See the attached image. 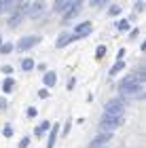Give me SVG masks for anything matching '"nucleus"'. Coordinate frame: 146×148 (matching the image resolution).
Segmentation results:
<instances>
[{
    "label": "nucleus",
    "mask_w": 146,
    "mask_h": 148,
    "mask_svg": "<svg viewBox=\"0 0 146 148\" xmlns=\"http://www.w3.org/2000/svg\"><path fill=\"white\" fill-rule=\"evenodd\" d=\"M49 127H51V123H49V121H42V123H40V127H38V129H36V136H42V133L47 131Z\"/></svg>",
    "instance_id": "16"
},
{
    "label": "nucleus",
    "mask_w": 146,
    "mask_h": 148,
    "mask_svg": "<svg viewBox=\"0 0 146 148\" xmlns=\"http://www.w3.org/2000/svg\"><path fill=\"white\" fill-rule=\"evenodd\" d=\"M28 144H30V138H23L21 142H19V148H28Z\"/></svg>",
    "instance_id": "27"
},
{
    "label": "nucleus",
    "mask_w": 146,
    "mask_h": 148,
    "mask_svg": "<svg viewBox=\"0 0 146 148\" xmlns=\"http://www.w3.org/2000/svg\"><path fill=\"white\" fill-rule=\"evenodd\" d=\"M87 34H91V23L89 21H85V23H81V25H76V30H74V38H83V36H87Z\"/></svg>",
    "instance_id": "9"
},
{
    "label": "nucleus",
    "mask_w": 146,
    "mask_h": 148,
    "mask_svg": "<svg viewBox=\"0 0 146 148\" xmlns=\"http://www.w3.org/2000/svg\"><path fill=\"white\" fill-rule=\"evenodd\" d=\"M0 51H2V53H11V51H13V45H9V42H6V45H2V47H0Z\"/></svg>",
    "instance_id": "22"
},
{
    "label": "nucleus",
    "mask_w": 146,
    "mask_h": 148,
    "mask_svg": "<svg viewBox=\"0 0 146 148\" xmlns=\"http://www.w3.org/2000/svg\"><path fill=\"white\" fill-rule=\"evenodd\" d=\"M0 42H2V38H0Z\"/></svg>",
    "instance_id": "31"
},
{
    "label": "nucleus",
    "mask_w": 146,
    "mask_h": 148,
    "mask_svg": "<svg viewBox=\"0 0 146 148\" xmlns=\"http://www.w3.org/2000/svg\"><path fill=\"white\" fill-rule=\"evenodd\" d=\"M91 2H93L95 6H106V4L110 2V0H91Z\"/></svg>",
    "instance_id": "23"
},
{
    "label": "nucleus",
    "mask_w": 146,
    "mask_h": 148,
    "mask_svg": "<svg viewBox=\"0 0 146 148\" xmlns=\"http://www.w3.org/2000/svg\"><path fill=\"white\" fill-rule=\"evenodd\" d=\"M21 68H23L25 72H30L32 68H34V59H23V62H21Z\"/></svg>",
    "instance_id": "18"
},
{
    "label": "nucleus",
    "mask_w": 146,
    "mask_h": 148,
    "mask_svg": "<svg viewBox=\"0 0 146 148\" xmlns=\"http://www.w3.org/2000/svg\"><path fill=\"white\" fill-rule=\"evenodd\" d=\"M25 11H28V6H21V9H17V11H15V15L9 19V25H11V28H17V25L21 23V19H23V13H25Z\"/></svg>",
    "instance_id": "8"
},
{
    "label": "nucleus",
    "mask_w": 146,
    "mask_h": 148,
    "mask_svg": "<svg viewBox=\"0 0 146 148\" xmlns=\"http://www.w3.org/2000/svg\"><path fill=\"white\" fill-rule=\"evenodd\" d=\"M119 13H121V6H119V4H112L110 11H108V15H110V17H117Z\"/></svg>",
    "instance_id": "19"
},
{
    "label": "nucleus",
    "mask_w": 146,
    "mask_h": 148,
    "mask_svg": "<svg viewBox=\"0 0 146 148\" xmlns=\"http://www.w3.org/2000/svg\"><path fill=\"white\" fill-rule=\"evenodd\" d=\"M134 11H138V13H142V11H144V2H138V4L134 6Z\"/></svg>",
    "instance_id": "28"
},
{
    "label": "nucleus",
    "mask_w": 146,
    "mask_h": 148,
    "mask_svg": "<svg viewBox=\"0 0 146 148\" xmlns=\"http://www.w3.org/2000/svg\"><path fill=\"white\" fill-rule=\"evenodd\" d=\"M2 133H4V138H11V136H13V127H11V125H6L4 129H2Z\"/></svg>",
    "instance_id": "21"
},
{
    "label": "nucleus",
    "mask_w": 146,
    "mask_h": 148,
    "mask_svg": "<svg viewBox=\"0 0 146 148\" xmlns=\"http://www.w3.org/2000/svg\"><path fill=\"white\" fill-rule=\"evenodd\" d=\"M127 28H129V21H127V19L119 21V25H117V30H119V32H123V30H127Z\"/></svg>",
    "instance_id": "20"
},
{
    "label": "nucleus",
    "mask_w": 146,
    "mask_h": 148,
    "mask_svg": "<svg viewBox=\"0 0 146 148\" xmlns=\"http://www.w3.org/2000/svg\"><path fill=\"white\" fill-rule=\"evenodd\" d=\"M123 68H125V64L121 62V59H119V62H117V64H114V66L110 68V76H114V74H117L119 70H123Z\"/></svg>",
    "instance_id": "17"
},
{
    "label": "nucleus",
    "mask_w": 146,
    "mask_h": 148,
    "mask_svg": "<svg viewBox=\"0 0 146 148\" xmlns=\"http://www.w3.org/2000/svg\"><path fill=\"white\" fill-rule=\"evenodd\" d=\"M57 131H59V125H53V127H51V136H49V140H47V148H53V146H55Z\"/></svg>",
    "instance_id": "10"
},
{
    "label": "nucleus",
    "mask_w": 146,
    "mask_h": 148,
    "mask_svg": "<svg viewBox=\"0 0 146 148\" xmlns=\"http://www.w3.org/2000/svg\"><path fill=\"white\" fill-rule=\"evenodd\" d=\"M13 87H15V78H4V83H2V91L4 93H11L13 91Z\"/></svg>",
    "instance_id": "14"
},
{
    "label": "nucleus",
    "mask_w": 146,
    "mask_h": 148,
    "mask_svg": "<svg viewBox=\"0 0 146 148\" xmlns=\"http://www.w3.org/2000/svg\"><path fill=\"white\" fill-rule=\"evenodd\" d=\"M38 36H23L21 40H17V51H28V49H32L34 45H38Z\"/></svg>",
    "instance_id": "5"
},
{
    "label": "nucleus",
    "mask_w": 146,
    "mask_h": 148,
    "mask_svg": "<svg viewBox=\"0 0 146 148\" xmlns=\"http://www.w3.org/2000/svg\"><path fill=\"white\" fill-rule=\"evenodd\" d=\"M123 123V116L121 114H110V112H104V116H102V129L104 131H112V129H117L119 125Z\"/></svg>",
    "instance_id": "2"
},
{
    "label": "nucleus",
    "mask_w": 146,
    "mask_h": 148,
    "mask_svg": "<svg viewBox=\"0 0 146 148\" xmlns=\"http://www.w3.org/2000/svg\"><path fill=\"white\" fill-rule=\"evenodd\" d=\"M25 114H28L30 119H34L36 114H38V110H36V108H28V112H25Z\"/></svg>",
    "instance_id": "25"
},
{
    "label": "nucleus",
    "mask_w": 146,
    "mask_h": 148,
    "mask_svg": "<svg viewBox=\"0 0 146 148\" xmlns=\"http://www.w3.org/2000/svg\"><path fill=\"white\" fill-rule=\"evenodd\" d=\"M110 138H112V133L110 131H104V133H97V136L89 142V148H99V146H104L106 142H110Z\"/></svg>",
    "instance_id": "7"
},
{
    "label": "nucleus",
    "mask_w": 146,
    "mask_h": 148,
    "mask_svg": "<svg viewBox=\"0 0 146 148\" xmlns=\"http://www.w3.org/2000/svg\"><path fill=\"white\" fill-rule=\"evenodd\" d=\"M55 80H57V74L55 72H47V74H45V78H42V83H45V87H53V85H55Z\"/></svg>",
    "instance_id": "11"
},
{
    "label": "nucleus",
    "mask_w": 146,
    "mask_h": 148,
    "mask_svg": "<svg viewBox=\"0 0 146 148\" xmlns=\"http://www.w3.org/2000/svg\"><path fill=\"white\" fill-rule=\"evenodd\" d=\"M104 112H110V114H123V112H125V106H123L121 99H110V102L104 106Z\"/></svg>",
    "instance_id": "6"
},
{
    "label": "nucleus",
    "mask_w": 146,
    "mask_h": 148,
    "mask_svg": "<svg viewBox=\"0 0 146 148\" xmlns=\"http://www.w3.org/2000/svg\"><path fill=\"white\" fill-rule=\"evenodd\" d=\"M2 72L4 74H11V66H2Z\"/></svg>",
    "instance_id": "30"
},
{
    "label": "nucleus",
    "mask_w": 146,
    "mask_h": 148,
    "mask_svg": "<svg viewBox=\"0 0 146 148\" xmlns=\"http://www.w3.org/2000/svg\"><path fill=\"white\" fill-rule=\"evenodd\" d=\"M15 4V0H0V13H4V11H9L11 6Z\"/></svg>",
    "instance_id": "15"
},
{
    "label": "nucleus",
    "mask_w": 146,
    "mask_h": 148,
    "mask_svg": "<svg viewBox=\"0 0 146 148\" xmlns=\"http://www.w3.org/2000/svg\"><path fill=\"white\" fill-rule=\"evenodd\" d=\"M68 131H70V121L64 125V131H62V133H64V136H68Z\"/></svg>",
    "instance_id": "29"
},
{
    "label": "nucleus",
    "mask_w": 146,
    "mask_h": 148,
    "mask_svg": "<svg viewBox=\"0 0 146 148\" xmlns=\"http://www.w3.org/2000/svg\"><path fill=\"white\" fill-rule=\"evenodd\" d=\"M72 40H76V38H74V36H70V34H62V36L57 38V47L62 49V47H66L68 42H72Z\"/></svg>",
    "instance_id": "13"
},
{
    "label": "nucleus",
    "mask_w": 146,
    "mask_h": 148,
    "mask_svg": "<svg viewBox=\"0 0 146 148\" xmlns=\"http://www.w3.org/2000/svg\"><path fill=\"white\" fill-rule=\"evenodd\" d=\"M38 97H40V99H47V97H49V91H47V89H40V91H38Z\"/></svg>",
    "instance_id": "24"
},
{
    "label": "nucleus",
    "mask_w": 146,
    "mask_h": 148,
    "mask_svg": "<svg viewBox=\"0 0 146 148\" xmlns=\"http://www.w3.org/2000/svg\"><path fill=\"white\" fill-rule=\"evenodd\" d=\"M95 55H97V57H104V55H106V47H99V49L95 51Z\"/></svg>",
    "instance_id": "26"
},
{
    "label": "nucleus",
    "mask_w": 146,
    "mask_h": 148,
    "mask_svg": "<svg viewBox=\"0 0 146 148\" xmlns=\"http://www.w3.org/2000/svg\"><path fill=\"white\" fill-rule=\"evenodd\" d=\"M119 93L121 95H144V87L142 83H138L134 76H125L121 83H119Z\"/></svg>",
    "instance_id": "1"
},
{
    "label": "nucleus",
    "mask_w": 146,
    "mask_h": 148,
    "mask_svg": "<svg viewBox=\"0 0 146 148\" xmlns=\"http://www.w3.org/2000/svg\"><path fill=\"white\" fill-rule=\"evenodd\" d=\"M68 4H70V0H55V2H53V11H57V13H64Z\"/></svg>",
    "instance_id": "12"
},
{
    "label": "nucleus",
    "mask_w": 146,
    "mask_h": 148,
    "mask_svg": "<svg viewBox=\"0 0 146 148\" xmlns=\"http://www.w3.org/2000/svg\"><path fill=\"white\" fill-rule=\"evenodd\" d=\"M81 6H83V0H70V4L66 6V15H64V19H66V21L74 19L78 13H81Z\"/></svg>",
    "instance_id": "3"
},
{
    "label": "nucleus",
    "mask_w": 146,
    "mask_h": 148,
    "mask_svg": "<svg viewBox=\"0 0 146 148\" xmlns=\"http://www.w3.org/2000/svg\"><path fill=\"white\" fill-rule=\"evenodd\" d=\"M47 11V2H42V0H36V2H32L30 6H28V15L32 17V19H36V17H40L42 13Z\"/></svg>",
    "instance_id": "4"
},
{
    "label": "nucleus",
    "mask_w": 146,
    "mask_h": 148,
    "mask_svg": "<svg viewBox=\"0 0 146 148\" xmlns=\"http://www.w3.org/2000/svg\"><path fill=\"white\" fill-rule=\"evenodd\" d=\"M99 148H104V146H99Z\"/></svg>",
    "instance_id": "32"
}]
</instances>
